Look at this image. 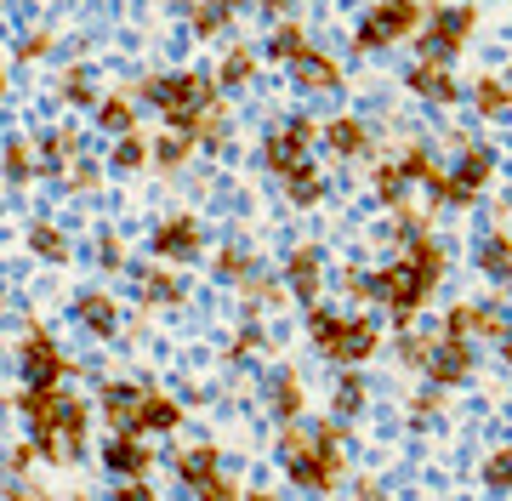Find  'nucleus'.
<instances>
[{
	"instance_id": "f257e3e1",
	"label": "nucleus",
	"mask_w": 512,
	"mask_h": 501,
	"mask_svg": "<svg viewBox=\"0 0 512 501\" xmlns=\"http://www.w3.org/2000/svg\"><path fill=\"white\" fill-rule=\"evenodd\" d=\"M137 92H143V103L160 114L165 126H194L222 97V86H217V69L211 75L205 69H160V75L137 80Z\"/></svg>"
},
{
	"instance_id": "f03ea898",
	"label": "nucleus",
	"mask_w": 512,
	"mask_h": 501,
	"mask_svg": "<svg viewBox=\"0 0 512 501\" xmlns=\"http://www.w3.org/2000/svg\"><path fill=\"white\" fill-rule=\"evenodd\" d=\"M478 23H484V12L473 0H427V23H421V35L410 46L427 63H456L467 52V40L478 35Z\"/></svg>"
},
{
	"instance_id": "7ed1b4c3",
	"label": "nucleus",
	"mask_w": 512,
	"mask_h": 501,
	"mask_svg": "<svg viewBox=\"0 0 512 501\" xmlns=\"http://www.w3.org/2000/svg\"><path fill=\"white\" fill-rule=\"evenodd\" d=\"M421 23H427V0H370L359 29H353V57L393 52V46L421 35Z\"/></svg>"
},
{
	"instance_id": "20e7f679",
	"label": "nucleus",
	"mask_w": 512,
	"mask_h": 501,
	"mask_svg": "<svg viewBox=\"0 0 512 501\" xmlns=\"http://www.w3.org/2000/svg\"><path fill=\"white\" fill-rule=\"evenodd\" d=\"M319 126L325 120H313V114H291V120H279L262 143H256V166L268 171V177H296L302 166H313V149H319Z\"/></svg>"
},
{
	"instance_id": "39448f33",
	"label": "nucleus",
	"mask_w": 512,
	"mask_h": 501,
	"mask_svg": "<svg viewBox=\"0 0 512 501\" xmlns=\"http://www.w3.org/2000/svg\"><path fill=\"white\" fill-rule=\"evenodd\" d=\"M433 297H439V285L421 274L404 251L393 262H382V268H376V308H387V319H393V325H410V319H416Z\"/></svg>"
},
{
	"instance_id": "423d86ee",
	"label": "nucleus",
	"mask_w": 512,
	"mask_h": 501,
	"mask_svg": "<svg viewBox=\"0 0 512 501\" xmlns=\"http://www.w3.org/2000/svg\"><path fill=\"white\" fill-rule=\"evenodd\" d=\"M74 371H80V365L63 353V342H57L40 319H23V331H18V382H29V388H63Z\"/></svg>"
},
{
	"instance_id": "0eeeda50",
	"label": "nucleus",
	"mask_w": 512,
	"mask_h": 501,
	"mask_svg": "<svg viewBox=\"0 0 512 501\" xmlns=\"http://www.w3.org/2000/svg\"><path fill=\"white\" fill-rule=\"evenodd\" d=\"M205 245H211V234H205L200 211H171V217H160V223L148 228V257L160 262H200Z\"/></svg>"
},
{
	"instance_id": "6e6552de",
	"label": "nucleus",
	"mask_w": 512,
	"mask_h": 501,
	"mask_svg": "<svg viewBox=\"0 0 512 501\" xmlns=\"http://www.w3.org/2000/svg\"><path fill=\"white\" fill-rule=\"evenodd\" d=\"M154 433H137V427H120L109 439L97 445V467L109 473V479H154V445H148Z\"/></svg>"
},
{
	"instance_id": "1a4fd4ad",
	"label": "nucleus",
	"mask_w": 512,
	"mask_h": 501,
	"mask_svg": "<svg viewBox=\"0 0 512 501\" xmlns=\"http://www.w3.org/2000/svg\"><path fill=\"white\" fill-rule=\"evenodd\" d=\"M319 149H325L336 166H353V160H376L382 143H376V131H370L359 114H330L325 126H319Z\"/></svg>"
},
{
	"instance_id": "9d476101",
	"label": "nucleus",
	"mask_w": 512,
	"mask_h": 501,
	"mask_svg": "<svg viewBox=\"0 0 512 501\" xmlns=\"http://www.w3.org/2000/svg\"><path fill=\"white\" fill-rule=\"evenodd\" d=\"M404 92L416 97V103H427V109H456V103H467V86L456 80V69L450 63H427V57H416L404 69Z\"/></svg>"
},
{
	"instance_id": "9b49d317",
	"label": "nucleus",
	"mask_w": 512,
	"mask_h": 501,
	"mask_svg": "<svg viewBox=\"0 0 512 501\" xmlns=\"http://www.w3.org/2000/svg\"><path fill=\"white\" fill-rule=\"evenodd\" d=\"M325 245H313V240H296L291 251H285V262H279V274H285V285L296 291V302L302 308H313V302L325 297Z\"/></svg>"
},
{
	"instance_id": "f8f14e48",
	"label": "nucleus",
	"mask_w": 512,
	"mask_h": 501,
	"mask_svg": "<svg viewBox=\"0 0 512 501\" xmlns=\"http://www.w3.org/2000/svg\"><path fill=\"white\" fill-rule=\"evenodd\" d=\"M143 405H148V382H137V376H109L103 388H97V416H103V427H143Z\"/></svg>"
},
{
	"instance_id": "ddd939ff",
	"label": "nucleus",
	"mask_w": 512,
	"mask_h": 501,
	"mask_svg": "<svg viewBox=\"0 0 512 501\" xmlns=\"http://www.w3.org/2000/svg\"><path fill=\"white\" fill-rule=\"evenodd\" d=\"M427 376L444 382V388H467V382L478 376V342L473 336H450L444 331L439 342H433V353H427Z\"/></svg>"
},
{
	"instance_id": "4468645a",
	"label": "nucleus",
	"mask_w": 512,
	"mask_h": 501,
	"mask_svg": "<svg viewBox=\"0 0 512 501\" xmlns=\"http://www.w3.org/2000/svg\"><path fill=\"white\" fill-rule=\"evenodd\" d=\"M285 80H291L302 97H342V86H348V75H342V63H336V52H325V46H313V52H302L285 69Z\"/></svg>"
},
{
	"instance_id": "2eb2a0df",
	"label": "nucleus",
	"mask_w": 512,
	"mask_h": 501,
	"mask_svg": "<svg viewBox=\"0 0 512 501\" xmlns=\"http://www.w3.org/2000/svg\"><path fill=\"white\" fill-rule=\"evenodd\" d=\"M69 319H74L86 336H97V342H114V336L126 331V314H120V302H114L103 285H92V291H74Z\"/></svg>"
},
{
	"instance_id": "dca6fc26",
	"label": "nucleus",
	"mask_w": 512,
	"mask_h": 501,
	"mask_svg": "<svg viewBox=\"0 0 512 501\" xmlns=\"http://www.w3.org/2000/svg\"><path fill=\"white\" fill-rule=\"evenodd\" d=\"M387 325H376V319L370 314H348V325H342V342H336V348H330V371H336V365H370V359H376V353L387 348Z\"/></svg>"
},
{
	"instance_id": "f3484780",
	"label": "nucleus",
	"mask_w": 512,
	"mask_h": 501,
	"mask_svg": "<svg viewBox=\"0 0 512 501\" xmlns=\"http://www.w3.org/2000/svg\"><path fill=\"white\" fill-rule=\"evenodd\" d=\"M137 274V302H148V308H183L188 302V279L177 274V262H137L131 268Z\"/></svg>"
},
{
	"instance_id": "a211bd4d",
	"label": "nucleus",
	"mask_w": 512,
	"mask_h": 501,
	"mask_svg": "<svg viewBox=\"0 0 512 501\" xmlns=\"http://www.w3.org/2000/svg\"><path fill=\"white\" fill-rule=\"evenodd\" d=\"M296 291L285 285V274H251L245 285H239V314L245 319H279L291 314Z\"/></svg>"
},
{
	"instance_id": "6ab92c4d",
	"label": "nucleus",
	"mask_w": 512,
	"mask_h": 501,
	"mask_svg": "<svg viewBox=\"0 0 512 501\" xmlns=\"http://www.w3.org/2000/svg\"><path fill=\"white\" fill-rule=\"evenodd\" d=\"M143 109H148L143 92H137V86H120V92H103V103L92 109V120H97L103 137H126V131H137Z\"/></svg>"
},
{
	"instance_id": "aec40b11",
	"label": "nucleus",
	"mask_w": 512,
	"mask_h": 501,
	"mask_svg": "<svg viewBox=\"0 0 512 501\" xmlns=\"http://www.w3.org/2000/svg\"><path fill=\"white\" fill-rule=\"evenodd\" d=\"M194 160H200V143H194L188 126H165L154 137V177H183Z\"/></svg>"
},
{
	"instance_id": "412c9836",
	"label": "nucleus",
	"mask_w": 512,
	"mask_h": 501,
	"mask_svg": "<svg viewBox=\"0 0 512 501\" xmlns=\"http://www.w3.org/2000/svg\"><path fill=\"white\" fill-rule=\"evenodd\" d=\"M171 467H177V490H183V496H200V484L211 479V473H222L228 462H222V445H217V439H200V445H188Z\"/></svg>"
},
{
	"instance_id": "4be33fe9",
	"label": "nucleus",
	"mask_w": 512,
	"mask_h": 501,
	"mask_svg": "<svg viewBox=\"0 0 512 501\" xmlns=\"http://www.w3.org/2000/svg\"><path fill=\"white\" fill-rule=\"evenodd\" d=\"M370 399H376V388H370L365 365H336V388H330V410L336 416H348V422H359L370 410Z\"/></svg>"
},
{
	"instance_id": "5701e85b",
	"label": "nucleus",
	"mask_w": 512,
	"mask_h": 501,
	"mask_svg": "<svg viewBox=\"0 0 512 501\" xmlns=\"http://www.w3.org/2000/svg\"><path fill=\"white\" fill-rule=\"evenodd\" d=\"M268 410H274L279 422H302V416H308V382H302L296 365H279V371L268 376Z\"/></svg>"
},
{
	"instance_id": "b1692460",
	"label": "nucleus",
	"mask_w": 512,
	"mask_h": 501,
	"mask_svg": "<svg viewBox=\"0 0 512 501\" xmlns=\"http://www.w3.org/2000/svg\"><path fill=\"white\" fill-rule=\"evenodd\" d=\"M143 171H154V137H143V126L109 137V177H143Z\"/></svg>"
},
{
	"instance_id": "393cba45",
	"label": "nucleus",
	"mask_w": 512,
	"mask_h": 501,
	"mask_svg": "<svg viewBox=\"0 0 512 501\" xmlns=\"http://www.w3.org/2000/svg\"><path fill=\"white\" fill-rule=\"evenodd\" d=\"M302 52H313V29L302 23V12H296V18H279L274 35H268V46H262V57H268L274 69H291Z\"/></svg>"
},
{
	"instance_id": "a878e982",
	"label": "nucleus",
	"mask_w": 512,
	"mask_h": 501,
	"mask_svg": "<svg viewBox=\"0 0 512 501\" xmlns=\"http://www.w3.org/2000/svg\"><path fill=\"white\" fill-rule=\"evenodd\" d=\"M467 103H473L478 120H507L512 114V75H473V86H467Z\"/></svg>"
},
{
	"instance_id": "bb28decb",
	"label": "nucleus",
	"mask_w": 512,
	"mask_h": 501,
	"mask_svg": "<svg viewBox=\"0 0 512 501\" xmlns=\"http://www.w3.org/2000/svg\"><path fill=\"white\" fill-rule=\"evenodd\" d=\"M194 143H200V154H222L228 149V137H234V97L222 92L217 103H211V109L200 114V120H194Z\"/></svg>"
},
{
	"instance_id": "cd10ccee",
	"label": "nucleus",
	"mask_w": 512,
	"mask_h": 501,
	"mask_svg": "<svg viewBox=\"0 0 512 501\" xmlns=\"http://www.w3.org/2000/svg\"><path fill=\"white\" fill-rule=\"evenodd\" d=\"M342 325H348V314H342V308H330V302L302 308V336H308V348L319 353V359H330V348L342 342Z\"/></svg>"
},
{
	"instance_id": "c85d7f7f",
	"label": "nucleus",
	"mask_w": 512,
	"mask_h": 501,
	"mask_svg": "<svg viewBox=\"0 0 512 501\" xmlns=\"http://www.w3.org/2000/svg\"><path fill=\"white\" fill-rule=\"evenodd\" d=\"M57 97H63V109H97V103H103L97 69H92V63H63V75H57Z\"/></svg>"
},
{
	"instance_id": "c756f323",
	"label": "nucleus",
	"mask_w": 512,
	"mask_h": 501,
	"mask_svg": "<svg viewBox=\"0 0 512 501\" xmlns=\"http://www.w3.org/2000/svg\"><path fill=\"white\" fill-rule=\"evenodd\" d=\"M495 166H501V160H495L490 143H473V137H467V143H456V166H450V171H456L461 183H473L478 194H490Z\"/></svg>"
},
{
	"instance_id": "7c9ffc66",
	"label": "nucleus",
	"mask_w": 512,
	"mask_h": 501,
	"mask_svg": "<svg viewBox=\"0 0 512 501\" xmlns=\"http://www.w3.org/2000/svg\"><path fill=\"white\" fill-rule=\"evenodd\" d=\"M256 75H262V52H251V46H228L217 63V86L228 97H239L245 86H256Z\"/></svg>"
},
{
	"instance_id": "2f4dec72",
	"label": "nucleus",
	"mask_w": 512,
	"mask_h": 501,
	"mask_svg": "<svg viewBox=\"0 0 512 501\" xmlns=\"http://www.w3.org/2000/svg\"><path fill=\"white\" fill-rule=\"evenodd\" d=\"M80 154L86 149H80V131L74 126H52L46 137H40V166H46V177H63Z\"/></svg>"
},
{
	"instance_id": "473e14b6",
	"label": "nucleus",
	"mask_w": 512,
	"mask_h": 501,
	"mask_svg": "<svg viewBox=\"0 0 512 501\" xmlns=\"http://www.w3.org/2000/svg\"><path fill=\"white\" fill-rule=\"evenodd\" d=\"M188 422V410H183V399H171V393H154L148 388V405H143V427L137 433H154V439H171L177 427Z\"/></svg>"
},
{
	"instance_id": "72a5a7b5",
	"label": "nucleus",
	"mask_w": 512,
	"mask_h": 501,
	"mask_svg": "<svg viewBox=\"0 0 512 501\" xmlns=\"http://www.w3.org/2000/svg\"><path fill=\"white\" fill-rule=\"evenodd\" d=\"M234 6H222V0H200L194 12H188V35L200 40V46H211V40H228V29H234Z\"/></svg>"
},
{
	"instance_id": "f704fd0d",
	"label": "nucleus",
	"mask_w": 512,
	"mask_h": 501,
	"mask_svg": "<svg viewBox=\"0 0 512 501\" xmlns=\"http://www.w3.org/2000/svg\"><path fill=\"white\" fill-rule=\"evenodd\" d=\"M40 143L35 137H18V131H12V137H6V183L12 188H29L40 177Z\"/></svg>"
},
{
	"instance_id": "c9c22d12",
	"label": "nucleus",
	"mask_w": 512,
	"mask_h": 501,
	"mask_svg": "<svg viewBox=\"0 0 512 501\" xmlns=\"http://www.w3.org/2000/svg\"><path fill=\"white\" fill-rule=\"evenodd\" d=\"M279 188H285V205H291V211H313V205H325V194H330V183H325V171L319 166H302Z\"/></svg>"
},
{
	"instance_id": "e433bc0d",
	"label": "nucleus",
	"mask_w": 512,
	"mask_h": 501,
	"mask_svg": "<svg viewBox=\"0 0 512 501\" xmlns=\"http://www.w3.org/2000/svg\"><path fill=\"white\" fill-rule=\"evenodd\" d=\"M507 262H512V228H490V234L473 245V268L484 279H501L507 274Z\"/></svg>"
},
{
	"instance_id": "4c0bfd02",
	"label": "nucleus",
	"mask_w": 512,
	"mask_h": 501,
	"mask_svg": "<svg viewBox=\"0 0 512 501\" xmlns=\"http://www.w3.org/2000/svg\"><path fill=\"white\" fill-rule=\"evenodd\" d=\"M211 274H217L222 285H245V279L256 274V251H245V240L217 245V257H211Z\"/></svg>"
},
{
	"instance_id": "58836bf2",
	"label": "nucleus",
	"mask_w": 512,
	"mask_h": 501,
	"mask_svg": "<svg viewBox=\"0 0 512 501\" xmlns=\"http://www.w3.org/2000/svg\"><path fill=\"white\" fill-rule=\"evenodd\" d=\"M29 251H35L40 262H52V268H63V262L74 257V240L63 234L57 223H35L29 228Z\"/></svg>"
},
{
	"instance_id": "ea45409f",
	"label": "nucleus",
	"mask_w": 512,
	"mask_h": 501,
	"mask_svg": "<svg viewBox=\"0 0 512 501\" xmlns=\"http://www.w3.org/2000/svg\"><path fill=\"white\" fill-rule=\"evenodd\" d=\"M478 484L495 490V496H512V445H495L484 462H478Z\"/></svg>"
},
{
	"instance_id": "a19ab883",
	"label": "nucleus",
	"mask_w": 512,
	"mask_h": 501,
	"mask_svg": "<svg viewBox=\"0 0 512 501\" xmlns=\"http://www.w3.org/2000/svg\"><path fill=\"white\" fill-rule=\"evenodd\" d=\"M103 171H109V160L97 166V160H86V154H80V160L63 171V194H80V200H86V194H97V188H103Z\"/></svg>"
},
{
	"instance_id": "79ce46f5",
	"label": "nucleus",
	"mask_w": 512,
	"mask_h": 501,
	"mask_svg": "<svg viewBox=\"0 0 512 501\" xmlns=\"http://www.w3.org/2000/svg\"><path fill=\"white\" fill-rule=\"evenodd\" d=\"M92 262L103 268V274H126V268H131V257H126V240H120L114 228H103V234L92 240Z\"/></svg>"
},
{
	"instance_id": "37998d69",
	"label": "nucleus",
	"mask_w": 512,
	"mask_h": 501,
	"mask_svg": "<svg viewBox=\"0 0 512 501\" xmlns=\"http://www.w3.org/2000/svg\"><path fill=\"white\" fill-rule=\"evenodd\" d=\"M234 496H245V479H239L234 467H222V473H211L200 484V501H234Z\"/></svg>"
},
{
	"instance_id": "c03bdc74",
	"label": "nucleus",
	"mask_w": 512,
	"mask_h": 501,
	"mask_svg": "<svg viewBox=\"0 0 512 501\" xmlns=\"http://www.w3.org/2000/svg\"><path fill=\"white\" fill-rule=\"evenodd\" d=\"M46 52H52V29H29L12 40V63H40Z\"/></svg>"
},
{
	"instance_id": "a18cd8bd",
	"label": "nucleus",
	"mask_w": 512,
	"mask_h": 501,
	"mask_svg": "<svg viewBox=\"0 0 512 501\" xmlns=\"http://www.w3.org/2000/svg\"><path fill=\"white\" fill-rule=\"evenodd\" d=\"M114 496H120V501H148V496H154V484H148V479H114Z\"/></svg>"
},
{
	"instance_id": "49530a36",
	"label": "nucleus",
	"mask_w": 512,
	"mask_h": 501,
	"mask_svg": "<svg viewBox=\"0 0 512 501\" xmlns=\"http://www.w3.org/2000/svg\"><path fill=\"white\" fill-rule=\"evenodd\" d=\"M348 490H353V496H382L387 479H382V473H359V479H348Z\"/></svg>"
},
{
	"instance_id": "de8ad7c7",
	"label": "nucleus",
	"mask_w": 512,
	"mask_h": 501,
	"mask_svg": "<svg viewBox=\"0 0 512 501\" xmlns=\"http://www.w3.org/2000/svg\"><path fill=\"white\" fill-rule=\"evenodd\" d=\"M256 6H262V12H268V18H296V12H302V0H256Z\"/></svg>"
},
{
	"instance_id": "09e8293b",
	"label": "nucleus",
	"mask_w": 512,
	"mask_h": 501,
	"mask_svg": "<svg viewBox=\"0 0 512 501\" xmlns=\"http://www.w3.org/2000/svg\"><path fill=\"white\" fill-rule=\"evenodd\" d=\"M165 6H171V12H183V18H188V12H194L200 0H165Z\"/></svg>"
},
{
	"instance_id": "8fccbe9b",
	"label": "nucleus",
	"mask_w": 512,
	"mask_h": 501,
	"mask_svg": "<svg viewBox=\"0 0 512 501\" xmlns=\"http://www.w3.org/2000/svg\"><path fill=\"white\" fill-rule=\"evenodd\" d=\"M495 291H507V297H512V262H507V274L495 279Z\"/></svg>"
},
{
	"instance_id": "3c124183",
	"label": "nucleus",
	"mask_w": 512,
	"mask_h": 501,
	"mask_svg": "<svg viewBox=\"0 0 512 501\" xmlns=\"http://www.w3.org/2000/svg\"><path fill=\"white\" fill-rule=\"evenodd\" d=\"M501 365H507V371H512V336H507V342H501Z\"/></svg>"
},
{
	"instance_id": "603ef678",
	"label": "nucleus",
	"mask_w": 512,
	"mask_h": 501,
	"mask_svg": "<svg viewBox=\"0 0 512 501\" xmlns=\"http://www.w3.org/2000/svg\"><path fill=\"white\" fill-rule=\"evenodd\" d=\"M222 6H234V12H239V6H256V0H222Z\"/></svg>"
}]
</instances>
